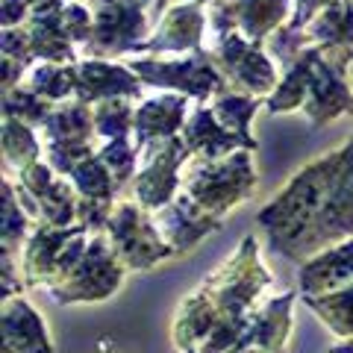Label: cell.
Segmentation results:
<instances>
[{"instance_id":"f546056e","label":"cell","mask_w":353,"mask_h":353,"mask_svg":"<svg viewBox=\"0 0 353 353\" xmlns=\"http://www.w3.org/2000/svg\"><path fill=\"white\" fill-rule=\"evenodd\" d=\"M24 215H21L18 203L9 197V183H3V250H9L12 245H18L21 236H24Z\"/></svg>"},{"instance_id":"ac0fdd59","label":"cell","mask_w":353,"mask_h":353,"mask_svg":"<svg viewBox=\"0 0 353 353\" xmlns=\"http://www.w3.org/2000/svg\"><path fill=\"white\" fill-rule=\"evenodd\" d=\"M185 118V101L183 97H159V101H148L136 112V130H139V145L150 139H171V132L180 127Z\"/></svg>"},{"instance_id":"5bb4252c","label":"cell","mask_w":353,"mask_h":353,"mask_svg":"<svg viewBox=\"0 0 353 353\" xmlns=\"http://www.w3.org/2000/svg\"><path fill=\"white\" fill-rule=\"evenodd\" d=\"M3 350L9 353H50V339L36 309L24 301H12L3 309Z\"/></svg>"},{"instance_id":"9a60e30c","label":"cell","mask_w":353,"mask_h":353,"mask_svg":"<svg viewBox=\"0 0 353 353\" xmlns=\"http://www.w3.org/2000/svg\"><path fill=\"white\" fill-rule=\"evenodd\" d=\"M24 185L30 189V194L39 201V212H44V218L50 221L53 227H65L71 224L74 218V201L68 189L62 183H57L50 176V171L44 165H30L24 168Z\"/></svg>"},{"instance_id":"2e32d148","label":"cell","mask_w":353,"mask_h":353,"mask_svg":"<svg viewBox=\"0 0 353 353\" xmlns=\"http://www.w3.org/2000/svg\"><path fill=\"white\" fill-rule=\"evenodd\" d=\"M350 277H353V245H339L336 250H330L306 265L301 274V285L303 292L318 294L336 289V285H341Z\"/></svg>"},{"instance_id":"1f68e13d","label":"cell","mask_w":353,"mask_h":353,"mask_svg":"<svg viewBox=\"0 0 353 353\" xmlns=\"http://www.w3.org/2000/svg\"><path fill=\"white\" fill-rule=\"evenodd\" d=\"M327 3H336V0H297V15L292 21V27L301 30L306 21H309V15H315V9H321Z\"/></svg>"},{"instance_id":"7402d4cb","label":"cell","mask_w":353,"mask_h":353,"mask_svg":"<svg viewBox=\"0 0 353 353\" xmlns=\"http://www.w3.org/2000/svg\"><path fill=\"white\" fill-rule=\"evenodd\" d=\"M30 92L48 101H59L77 92V68L71 65H39L30 74Z\"/></svg>"},{"instance_id":"603a6c76","label":"cell","mask_w":353,"mask_h":353,"mask_svg":"<svg viewBox=\"0 0 353 353\" xmlns=\"http://www.w3.org/2000/svg\"><path fill=\"white\" fill-rule=\"evenodd\" d=\"M3 150H6V162H12L15 168H30L36 165L39 157V145L32 130L18 118H6L3 124Z\"/></svg>"},{"instance_id":"8fae6325","label":"cell","mask_w":353,"mask_h":353,"mask_svg":"<svg viewBox=\"0 0 353 353\" xmlns=\"http://www.w3.org/2000/svg\"><path fill=\"white\" fill-rule=\"evenodd\" d=\"M159 224L162 233L171 241V250H189L194 241H201L206 233L218 230V215H206V209L197 201L183 197V201L165 209Z\"/></svg>"},{"instance_id":"484cf974","label":"cell","mask_w":353,"mask_h":353,"mask_svg":"<svg viewBox=\"0 0 353 353\" xmlns=\"http://www.w3.org/2000/svg\"><path fill=\"white\" fill-rule=\"evenodd\" d=\"M212 112L227 130L239 132V136H248V121L253 118V112H256V101L239 97V94H224V97H218Z\"/></svg>"},{"instance_id":"3957f363","label":"cell","mask_w":353,"mask_h":353,"mask_svg":"<svg viewBox=\"0 0 353 353\" xmlns=\"http://www.w3.org/2000/svg\"><path fill=\"white\" fill-rule=\"evenodd\" d=\"M92 248L94 250L85 253V259L62 280V285H53L57 301H97V297H109L118 289L121 268L115 265L112 253L103 248V241H94Z\"/></svg>"},{"instance_id":"44dd1931","label":"cell","mask_w":353,"mask_h":353,"mask_svg":"<svg viewBox=\"0 0 353 353\" xmlns=\"http://www.w3.org/2000/svg\"><path fill=\"white\" fill-rule=\"evenodd\" d=\"M312 39L330 48L353 44V0H341V3L336 0L327 12H321V18L312 24Z\"/></svg>"},{"instance_id":"277c9868","label":"cell","mask_w":353,"mask_h":353,"mask_svg":"<svg viewBox=\"0 0 353 353\" xmlns=\"http://www.w3.org/2000/svg\"><path fill=\"white\" fill-rule=\"evenodd\" d=\"M132 71H139L145 77V83H150V85H174V88L180 85L183 92L201 97V101L224 85V77L212 68V59L203 57V53H194V57L180 59V62L136 59L132 62Z\"/></svg>"},{"instance_id":"d6986e66","label":"cell","mask_w":353,"mask_h":353,"mask_svg":"<svg viewBox=\"0 0 353 353\" xmlns=\"http://www.w3.org/2000/svg\"><path fill=\"white\" fill-rule=\"evenodd\" d=\"M321 59V50L312 48V50H303L301 57L294 59L289 77L285 83L277 88V94L268 101L271 112H285V109H294L301 106L306 97H309V85H312V77H315V65Z\"/></svg>"},{"instance_id":"6da1fadb","label":"cell","mask_w":353,"mask_h":353,"mask_svg":"<svg viewBox=\"0 0 353 353\" xmlns=\"http://www.w3.org/2000/svg\"><path fill=\"white\" fill-rule=\"evenodd\" d=\"M274 248L283 253L315 250L330 239L353 233V139L345 150L312 162L289 183L277 203L259 212Z\"/></svg>"},{"instance_id":"ffe728a7","label":"cell","mask_w":353,"mask_h":353,"mask_svg":"<svg viewBox=\"0 0 353 353\" xmlns=\"http://www.w3.org/2000/svg\"><path fill=\"white\" fill-rule=\"evenodd\" d=\"M289 9V0H239L233 9V24L248 32V39H262L280 24Z\"/></svg>"},{"instance_id":"4fadbf2b","label":"cell","mask_w":353,"mask_h":353,"mask_svg":"<svg viewBox=\"0 0 353 353\" xmlns=\"http://www.w3.org/2000/svg\"><path fill=\"white\" fill-rule=\"evenodd\" d=\"M185 145H189L192 153H203L209 159L224 157V153L236 148H256L250 136H239V132L227 130L209 109H197L192 115L189 127H185Z\"/></svg>"},{"instance_id":"4dcf8cb0","label":"cell","mask_w":353,"mask_h":353,"mask_svg":"<svg viewBox=\"0 0 353 353\" xmlns=\"http://www.w3.org/2000/svg\"><path fill=\"white\" fill-rule=\"evenodd\" d=\"M62 32H65V39H71V41H85L94 32L92 18H88L83 6H68L62 12Z\"/></svg>"},{"instance_id":"ba28073f","label":"cell","mask_w":353,"mask_h":353,"mask_svg":"<svg viewBox=\"0 0 353 353\" xmlns=\"http://www.w3.org/2000/svg\"><path fill=\"white\" fill-rule=\"evenodd\" d=\"M341 71H345V62H330L321 53V59L315 65L312 85H309V97H306V112L315 124L339 118L341 112H353V94Z\"/></svg>"},{"instance_id":"cb8c5ba5","label":"cell","mask_w":353,"mask_h":353,"mask_svg":"<svg viewBox=\"0 0 353 353\" xmlns=\"http://www.w3.org/2000/svg\"><path fill=\"white\" fill-rule=\"evenodd\" d=\"M306 303L318 309L324 315V321L336 330V333L347 336L353 333V289L350 292H336V294H327V297H306Z\"/></svg>"},{"instance_id":"e575fe53","label":"cell","mask_w":353,"mask_h":353,"mask_svg":"<svg viewBox=\"0 0 353 353\" xmlns=\"http://www.w3.org/2000/svg\"><path fill=\"white\" fill-rule=\"evenodd\" d=\"M333 353H353V345H345V347H336Z\"/></svg>"},{"instance_id":"52a82bcc","label":"cell","mask_w":353,"mask_h":353,"mask_svg":"<svg viewBox=\"0 0 353 353\" xmlns=\"http://www.w3.org/2000/svg\"><path fill=\"white\" fill-rule=\"evenodd\" d=\"M218 62L227 77L241 85L250 88L253 94H262L274 85V65L259 53L256 44H248L245 39L224 32L218 41Z\"/></svg>"},{"instance_id":"d4e9b609","label":"cell","mask_w":353,"mask_h":353,"mask_svg":"<svg viewBox=\"0 0 353 353\" xmlns=\"http://www.w3.org/2000/svg\"><path fill=\"white\" fill-rule=\"evenodd\" d=\"M71 174L88 201H109V194H112V180H109V168H106L103 159L88 157L85 162L77 165Z\"/></svg>"},{"instance_id":"83f0119b","label":"cell","mask_w":353,"mask_h":353,"mask_svg":"<svg viewBox=\"0 0 353 353\" xmlns=\"http://www.w3.org/2000/svg\"><path fill=\"white\" fill-rule=\"evenodd\" d=\"M6 118H18L24 124H36V121H44L48 118V103L41 101L36 92H24V88H15L12 94L6 92Z\"/></svg>"},{"instance_id":"4316f807","label":"cell","mask_w":353,"mask_h":353,"mask_svg":"<svg viewBox=\"0 0 353 353\" xmlns=\"http://www.w3.org/2000/svg\"><path fill=\"white\" fill-rule=\"evenodd\" d=\"M130 121H136V112L121 101H103V106L94 112L97 132H101V136H109L112 141L124 139V132L130 130Z\"/></svg>"},{"instance_id":"7c38bea8","label":"cell","mask_w":353,"mask_h":353,"mask_svg":"<svg viewBox=\"0 0 353 353\" xmlns=\"http://www.w3.org/2000/svg\"><path fill=\"white\" fill-rule=\"evenodd\" d=\"M77 94L80 101H112L115 94L124 97H139V80L132 77L127 68L121 65H109V62H83L77 68Z\"/></svg>"},{"instance_id":"9c48e42d","label":"cell","mask_w":353,"mask_h":353,"mask_svg":"<svg viewBox=\"0 0 353 353\" xmlns=\"http://www.w3.org/2000/svg\"><path fill=\"white\" fill-rule=\"evenodd\" d=\"M148 30V21L141 15V6L139 3H109V6H101L97 12V24H94V32H92V44L88 50L97 53H121L132 48V41L139 36H145Z\"/></svg>"},{"instance_id":"5b68a950","label":"cell","mask_w":353,"mask_h":353,"mask_svg":"<svg viewBox=\"0 0 353 353\" xmlns=\"http://www.w3.org/2000/svg\"><path fill=\"white\" fill-rule=\"evenodd\" d=\"M44 127H48V136H50L53 168L68 174L80 162L88 159V136H92V127H88V109L83 103L65 106L59 112L48 115L44 118Z\"/></svg>"},{"instance_id":"836d02e7","label":"cell","mask_w":353,"mask_h":353,"mask_svg":"<svg viewBox=\"0 0 353 353\" xmlns=\"http://www.w3.org/2000/svg\"><path fill=\"white\" fill-rule=\"evenodd\" d=\"M345 65H347V77H350V85H353V53H350V59Z\"/></svg>"},{"instance_id":"d590c367","label":"cell","mask_w":353,"mask_h":353,"mask_svg":"<svg viewBox=\"0 0 353 353\" xmlns=\"http://www.w3.org/2000/svg\"><path fill=\"white\" fill-rule=\"evenodd\" d=\"M141 3H148V0H141Z\"/></svg>"},{"instance_id":"e0dca14e","label":"cell","mask_w":353,"mask_h":353,"mask_svg":"<svg viewBox=\"0 0 353 353\" xmlns=\"http://www.w3.org/2000/svg\"><path fill=\"white\" fill-rule=\"evenodd\" d=\"M203 15L194 6H176L171 15L162 21L157 39L148 41V50H185L201 41Z\"/></svg>"},{"instance_id":"f1b7e54d","label":"cell","mask_w":353,"mask_h":353,"mask_svg":"<svg viewBox=\"0 0 353 353\" xmlns=\"http://www.w3.org/2000/svg\"><path fill=\"white\" fill-rule=\"evenodd\" d=\"M101 159L106 162V168L115 174V180L118 183H124L130 171H132V162H136V153H132V148L127 145L124 139H115L109 148L101 150Z\"/></svg>"},{"instance_id":"8992f818","label":"cell","mask_w":353,"mask_h":353,"mask_svg":"<svg viewBox=\"0 0 353 353\" xmlns=\"http://www.w3.org/2000/svg\"><path fill=\"white\" fill-rule=\"evenodd\" d=\"M109 230L118 241V250L124 253V259L132 268H148V265H157L159 259L171 256V250L159 245L157 233H153V224L139 215V209L132 206H118L115 218L109 221Z\"/></svg>"},{"instance_id":"d6a6232c","label":"cell","mask_w":353,"mask_h":353,"mask_svg":"<svg viewBox=\"0 0 353 353\" xmlns=\"http://www.w3.org/2000/svg\"><path fill=\"white\" fill-rule=\"evenodd\" d=\"M30 3L32 0H3V27L9 30V24H18Z\"/></svg>"},{"instance_id":"7a4b0ae2","label":"cell","mask_w":353,"mask_h":353,"mask_svg":"<svg viewBox=\"0 0 353 353\" xmlns=\"http://www.w3.org/2000/svg\"><path fill=\"white\" fill-rule=\"evenodd\" d=\"M253 185H256V176L250 171V157L239 153V157L218 165V168H201L197 180H192L189 192H192V201L221 215L230 206H236L241 197H248L253 192Z\"/></svg>"},{"instance_id":"30bf717a","label":"cell","mask_w":353,"mask_h":353,"mask_svg":"<svg viewBox=\"0 0 353 353\" xmlns=\"http://www.w3.org/2000/svg\"><path fill=\"white\" fill-rule=\"evenodd\" d=\"M189 145L183 139H168L165 141V150L153 153L150 165L145 168V174L139 176L136 183V194L145 206H162L165 201H171V194L176 189V165L185 159Z\"/></svg>"}]
</instances>
